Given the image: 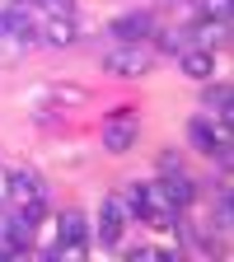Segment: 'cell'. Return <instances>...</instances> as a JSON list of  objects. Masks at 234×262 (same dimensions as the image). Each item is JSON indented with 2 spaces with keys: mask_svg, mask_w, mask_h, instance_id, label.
<instances>
[{
  "mask_svg": "<svg viewBox=\"0 0 234 262\" xmlns=\"http://www.w3.org/2000/svg\"><path fill=\"white\" fill-rule=\"evenodd\" d=\"M33 28H38V42L42 47H71L75 38H80V28H75V19L71 14H61V10H33Z\"/></svg>",
  "mask_w": 234,
  "mask_h": 262,
  "instance_id": "cell-6",
  "label": "cell"
},
{
  "mask_svg": "<svg viewBox=\"0 0 234 262\" xmlns=\"http://www.w3.org/2000/svg\"><path fill=\"white\" fill-rule=\"evenodd\" d=\"M5 196H10V164L0 159V206H5Z\"/></svg>",
  "mask_w": 234,
  "mask_h": 262,
  "instance_id": "cell-15",
  "label": "cell"
},
{
  "mask_svg": "<svg viewBox=\"0 0 234 262\" xmlns=\"http://www.w3.org/2000/svg\"><path fill=\"white\" fill-rule=\"evenodd\" d=\"M89 253V215L84 211H61L56 215V253L52 257H84Z\"/></svg>",
  "mask_w": 234,
  "mask_h": 262,
  "instance_id": "cell-5",
  "label": "cell"
},
{
  "mask_svg": "<svg viewBox=\"0 0 234 262\" xmlns=\"http://www.w3.org/2000/svg\"><path fill=\"white\" fill-rule=\"evenodd\" d=\"M126 225H131V215L122 206V196L108 192L103 202H98V220L89 225V234L103 244V248H113V253H126Z\"/></svg>",
  "mask_w": 234,
  "mask_h": 262,
  "instance_id": "cell-2",
  "label": "cell"
},
{
  "mask_svg": "<svg viewBox=\"0 0 234 262\" xmlns=\"http://www.w3.org/2000/svg\"><path fill=\"white\" fill-rule=\"evenodd\" d=\"M229 122H234V117L197 113V117L187 122V141L202 150V155H211L216 164H229V150H234V141H229Z\"/></svg>",
  "mask_w": 234,
  "mask_h": 262,
  "instance_id": "cell-1",
  "label": "cell"
},
{
  "mask_svg": "<svg viewBox=\"0 0 234 262\" xmlns=\"http://www.w3.org/2000/svg\"><path fill=\"white\" fill-rule=\"evenodd\" d=\"M159 187H164V196H169L178 211H187V206L197 202V183H192L187 173H169V178H159Z\"/></svg>",
  "mask_w": 234,
  "mask_h": 262,
  "instance_id": "cell-11",
  "label": "cell"
},
{
  "mask_svg": "<svg viewBox=\"0 0 234 262\" xmlns=\"http://www.w3.org/2000/svg\"><path fill=\"white\" fill-rule=\"evenodd\" d=\"M5 206H47V183L33 169L10 164V196H5Z\"/></svg>",
  "mask_w": 234,
  "mask_h": 262,
  "instance_id": "cell-7",
  "label": "cell"
},
{
  "mask_svg": "<svg viewBox=\"0 0 234 262\" xmlns=\"http://www.w3.org/2000/svg\"><path fill=\"white\" fill-rule=\"evenodd\" d=\"M141 136V122H136V108H113L103 117V131H98V145L108 155H126Z\"/></svg>",
  "mask_w": 234,
  "mask_h": 262,
  "instance_id": "cell-3",
  "label": "cell"
},
{
  "mask_svg": "<svg viewBox=\"0 0 234 262\" xmlns=\"http://www.w3.org/2000/svg\"><path fill=\"white\" fill-rule=\"evenodd\" d=\"M174 61H178V71H183L187 80H197V84L216 75V47H197V42H187Z\"/></svg>",
  "mask_w": 234,
  "mask_h": 262,
  "instance_id": "cell-9",
  "label": "cell"
},
{
  "mask_svg": "<svg viewBox=\"0 0 234 262\" xmlns=\"http://www.w3.org/2000/svg\"><path fill=\"white\" fill-rule=\"evenodd\" d=\"M202 113L211 117H234V94H229V80H202Z\"/></svg>",
  "mask_w": 234,
  "mask_h": 262,
  "instance_id": "cell-10",
  "label": "cell"
},
{
  "mask_svg": "<svg viewBox=\"0 0 234 262\" xmlns=\"http://www.w3.org/2000/svg\"><path fill=\"white\" fill-rule=\"evenodd\" d=\"M155 28H159L155 14L131 10V14H117V19L108 24V38H113V42H150V33H155Z\"/></svg>",
  "mask_w": 234,
  "mask_h": 262,
  "instance_id": "cell-8",
  "label": "cell"
},
{
  "mask_svg": "<svg viewBox=\"0 0 234 262\" xmlns=\"http://www.w3.org/2000/svg\"><path fill=\"white\" fill-rule=\"evenodd\" d=\"M42 89H47V103H56L61 113H66V108H84V103H89V89H80V84H66V80L42 84Z\"/></svg>",
  "mask_w": 234,
  "mask_h": 262,
  "instance_id": "cell-12",
  "label": "cell"
},
{
  "mask_svg": "<svg viewBox=\"0 0 234 262\" xmlns=\"http://www.w3.org/2000/svg\"><path fill=\"white\" fill-rule=\"evenodd\" d=\"M155 66V52L145 47V42H117L108 56H103V71L113 75V80H136V75H145Z\"/></svg>",
  "mask_w": 234,
  "mask_h": 262,
  "instance_id": "cell-4",
  "label": "cell"
},
{
  "mask_svg": "<svg viewBox=\"0 0 234 262\" xmlns=\"http://www.w3.org/2000/svg\"><path fill=\"white\" fill-rule=\"evenodd\" d=\"M197 19H211V24H229V0H192Z\"/></svg>",
  "mask_w": 234,
  "mask_h": 262,
  "instance_id": "cell-13",
  "label": "cell"
},
{
  "mask_svg": "<svg viewBox=\"0 0 234 262\" xmlns=\"http://www.w3.org/2000/svg\"><path fill=\"white\" fill-rule=\"evenodd\" d=\"M155 173H159V178H169V173H183V155L164 145V150L155 155Z\"/></svg>",
  "mask_w": 234,
  "mask_h": 262,
  "instance_id": "cell-14",
  "label": "cell"
}]
</instances>
